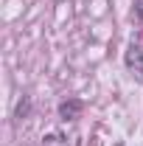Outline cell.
Wrapping results in <instances>:
<instances>
[{
	"instance_id": "cell-1",
	"label": "cell",
	"mask_w": 143,
	"mask_h": 146,
	"mask_svg": "<svg viewBox=\"0 0 143 146\" xmlns=\"http://www.w3.org/2000/svg\"><path fill=\"white\" fill-rule=\"evenodd\" d=\"M124 62H126V68L135 70V73H138V79L143 82V51L138 48V45H129V48H126Z\"/></svg>"
},
{
	"instance_id": "cell-2",
	"label": "cell",
	"mask_w": 143,
	"mask_h": 146,
	"mask_svg": "<svg viewBox=\"0 0 143 146\" xmlns=\"http://www.w3.org/2000/svg\"><path fill=\"white\" fill-rule=\"evenodd\" d=\"M79 112H81V101H79V98H70V101H62V104H59V115H62L65 121H73Z\"/></svg>"
},
{
	"instance_id": "cell-3",
	"label": "cell",
	"mask_w": 143,
	"mask_h": 146,
	"mask_svg": "<svg viewBox=\"0 0 143 146\" xmlns=\"http://www.w3.org/2000/svg\"><path fill=\"white\" fill-rule=\"evenodd\" d=\"M17 112H20V115H25V112H28V101H23V104L17 107Z\"/></svg>"
}]
</instances>
